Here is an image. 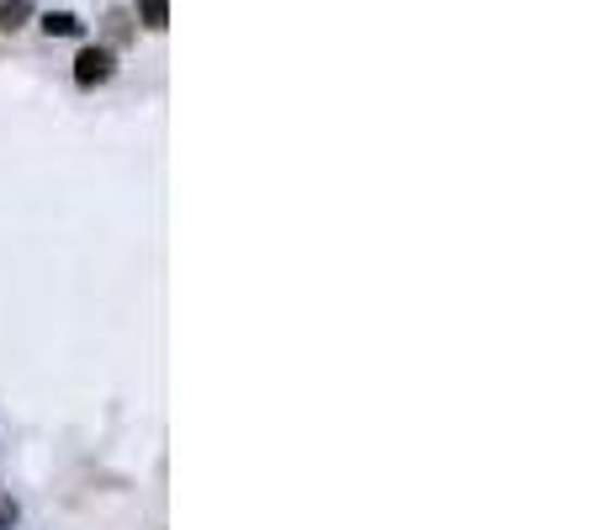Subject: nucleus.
Masks as SVG:
<instances>
[{
	"label": "nucleus",
	"instance_id": "1",
	"mask_svg": "<svg viewBox=\"0 0 604 530\" xmlns=\"http://www.w3.org/2000/svg\"><path fill=\"white\" fill-rule=\"evenodd\" d=\"M118 75V53L107 48V42H90V48H81V59H75V85H107Z\"/></svg>",
	"mask_w": 604,
	"mask_h": 530
},
{
	"label": "nucleus",
	"instance_id": "2",
	"mask_svg": "<svg viewBox=\"0 0 604 530\" xmlns=\"http://www.w3.org/2000/svg\"><path fill=\"white\" fill-rule=\"evenodd\" d=\"M27 16H33V0H0V38L22 33V27H27Z\"/></svg>",
	"mask_w": 604,
	"mask_h": 530
},
{
	"label": "nucleus",
	"instance_id": "3",
	"mask_svg": "<svg viewBox=\"0 0 604 530\" xmlns=\"http://www.w3.org/2000/svg\"><path fill=\"white\" fill-rule=\"evenodd\" d=\"M42 33H48V38H81L85 22L70 16V11H48V16H42Z\"/></svg>",
	"mask_w": 604,
	"mask_h": 530
},
{
	"label": "nucleus",
	"instance_id": "4",
	"mask_svg": "<svg viewBox=\"0 0 604 530\" xmlns=\"http://www.w3.org/2000/svg\"><path fill=\"white\" fill-rule=\"evenodd\" d=\"M138 16H144V27L164 33L170 27V0H138Z\"/></svg>",
	"mask_w": 604,
	"mask_h": 530
},
{
	"label": "nucleus",
	"instance_id": "5",
	"mask_svg": "<svg viewBox=\"0 0 604 530\" xmlns=\"http://www.w3.org/2000/svg\"><path fill=\"white\" fill-rule=\"evenodd\" d=\"M127 33H133L127 11H112V16H107V38H112V42H127Z\"/></svg>",
	"mask_w": 604,
	"mask_h": 530
},
{
	"label": "nucleus",
	"instance_id": "6",
	"mask_svg": "<svg viewBox=\"0 0 604 530\" xmlns=\"http://www.w3.org/2000/svg\"><path fill=\"white\" fill-rule=\"evenodd\" d=\"M16 515H22V509H16V498H0V530L16 526Z\"/></svg>",
	"mask_w": 604,
	"mask_h": 530
}]
</instances>
